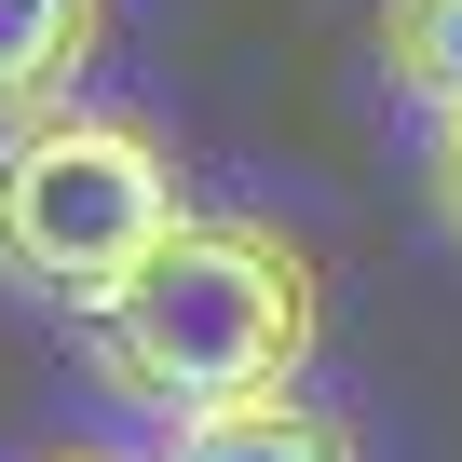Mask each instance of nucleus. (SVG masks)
Segmentation results:
<instances>
[{"instance_id":"f257e3e1","label":"nucleus","mask_w":462,"mask_h":462,"mask_svg":"<svg viewBox=\"0 0 462 462\" xmlns=\"http://www.w3.org/2000/svg\"><path fill=\"white\" fill-rule=\"evenodd\" d=\"M313 259L259 217H177L163 245L82 313L96 340V381L163 408V421H204V408H245V394H286L313 367Z\"/></svg>"},{"instance_id":"f03ea898","label":"nucleus","mask_w":462,"mask_h":462,"mask_svg":"<svg viewBox=\"0 0 462 462\" xmlns=\"http://www.w3.org/2000/svg\"><path fill=\"white\" fill-rule=\"evenodd\" d=\"M177 163L150 123H109V109H42L0 136V286L28 300H69L96 313L163 231H177Z\"/></svg>"},{"instance_id":"7ed1b4c3","label":"nucleus","mask_w":462,"mask_h":462,"mask_svg":"<svg viewBox=\"0 0 462 462\" xmlns=\"http://www.w3.org/2000/svg\"><path fill=\"white\" fill-rule=\"evenodd\" d=\"M96 42H109V0H0V136L69 109Z\"/></svg>"},{"instance_id":"20e7f679","label":"nucleus","mask_w":462,"mask_h":462,"mask_svg":"<svg viewBox=\"0 0 462 462\" xmlns=\"http://www.w3.org/2000/svg\"><path fill=\"white\" fill-rule=\"evenodd\" d=\"M177 462H354V435L300 394H245V408H204L177 421Z\"/></svg>"},{"instance_id":"39448f33","label":"nucleus","mask_w":462,"mask_h":462,"mask_svg":"<svg viewBox=\"0 0 462 462\" xmlns=\"http://www.w3.org/2000/svg\"><path fill=\"white\" fill-rule=\"evenodd\" d=\"M381 69L408 109H462V0H381Z\"/></svg>"},{"instance_id":"423d86ee","label":"nucleus","mask_w":462,"mask_h":462,"mask_svg":"<svg viewBox=\"0 0 462 462\" xmlns=\"http://www.w3.org/2000/svg\"><path fill=\"white\" fill-rule=\"evenodd\" d=\"M435 217H448V231H462V109H448V123H435Z\"/></svg>"},{"instance_id":"0eeeda50","label":"nucleus","mask_w":462,"mask_h":462,"mask_svg":"<svg viewBox=\"0 0 462 462\" xmlns=\"http://www.w3.org/2000/svg\"><path fill=\"white\" fill-rule=\"evenodd\" d=\"M42 462H109V448H42Z\"/></svg>"}]
</instances>
